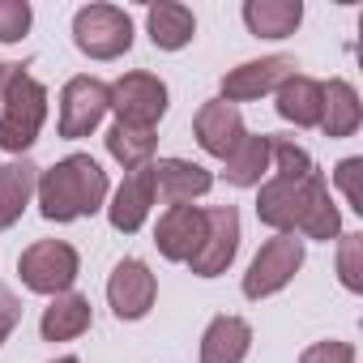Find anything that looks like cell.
Here are the masks:
<instances>
[{"mask_svg":"<svg viewBox=\"0 0 363 363\" xmlns=\"http://www.w3.org/2000/svg\"><path fill=\"white\" fill-rule=\"evenodd\" d=\"M193 133H197V145H201L206 154H214V158H227V154L248 137L240 107H235V103H223V99H210V103L197 107Z\"/></svg>","mask_w":363,"mask_h":363,"instance_id":"obj_14","label":"cell"},{"mask_svg":"<svg viewBox=\"0 0 363 363\" xmlns=\"http://www.w3.org/2000/svg\"><path fill=\"white\" fill-rule=\"evenodd\" d=\"M18 274H22V286L35 291V295H65L73 291L77 274H82V257L69 240H35L22 257H18Z\"/></svg>","mask_w":363,"mask_h":363,"instance_id":"obj_4","label":"cell"},{"mask_svg":"<svg viewBox=\"0 0 363 363\" xmlns=\"http://www.w3.org/2000/svg\"><path fill=\"white\" fill-rule=\"evenodd\" d=\"M337 278L350 295H363V235L359 231L337 235Z\"/></svg>","mask_w":363,"mask_h":363,"instance_id":"obj_26","label":"cell"},{"mask_svg":"<svg viewBox=\"0 0 363 363\" xmlns=\"http://www.w3.org/2000/svg\"><path fill=\"white\" fill-rule=\"evenodd\" d=\"M295 56H261L227 69L223 77V103H252L261 94H274L286 77H295Z\"/></svg>","mask_w":363,"mask_h":363,"instance_id":"obj_11","label":"cell"},{"mask_svg":"<svg viewBox=\"0 0 363 363\" xmlns=\"http://www.w3.org/2000/svg\"><path fill=\"white\" fill-rule=\"evenodd\" d=\"M107 154L124 167V171H137V167H150L154 162V150H158V128H137V124H111L107 128Z\"/></svg>","mask_w":363,"mask_h":363,"instance_id":"obj_24","label":"cell"},{"mask_svg":"<svg viewBox=\"0 0 363 363\" xmlns=\"http://www.w3.org/2000/svg\"><path fill=\"white\" fill-rule=\"evenodd\" d=\"M107 90H111V111H116V120H120V124H137V128H158V120L167 116V103H171L167 82L154 77V73H141V69L116 77Z\"/></svg>","mask_w":363,"mask_h":363,"instance_id":"obj_8","label":"cell"},{"mask_svg":"<svg viewBox=\"0 0 363 363\" xmlns=\"http://www.w3.org/2000/svg\"><path fill=\"white\" fill-rule=\"evenodd\" d=\"M107 171L90 154H65L48 171H39V214L48 223H77L86 214H99L107 206Z\"/></svg>","mask_w":363,"mask_h":363,"instance_id":"obj_1","label":"cell"},{"mask_svg":"<svg viewBox=\"0 0 363 363\" xmlns=\"http://www.w3.org/2000/svg\"><path fill=\"white\" fill-rule=\"evenodd\" d=\"M299 235H303V240H320V244H329V240H337V235H342V210H337V201H333L329 184H320V189H316V197L308 201L303 223H299Z\"/></svg>","mask_w":363,"mask_h":363,"instance_id":"obj_25","label":"cell"},{"mask_svg":"<svg viewBox=\"0 0 363 363\" xmlns=\"http://www.w3.org/2000/svg\"><path fill=\"white\" fill-rule=\"evenodd\" d=\"M18 320H22V299L13 295V286L0 282V346L9 342V333L18 329Z\"/></svg>","mask_w":363,"mask_h":363,"instance_id":"obj_30","label":"cell"},{"mask_svg":"<svg viewBox=\"0 0 363 363\" xmlns=\"http://www.w3.org/2000/svg\"><path fill=\"white\" fill-rule=\"evenodd\" d=\"M240 18L257 39H291L303 22V0H244Z\"/></svg>","mask_w":363,"mask_h":363,"instance_id":"obj_21","label":"cell"},{"mask_svg":"<svg viewBox=\"0 0 363 363\" xmlns=\"http://www.w3.org/2000/svg\"><path fill=\"white\" fill-rule=\"evenodd\" d=\"M303 269V240L299 235H274L257 248L248 274H244V299H269L278 291H286L295 282V274Z\"/></svg>","mask_w":363,"mask_h":363,"instance_id":"obj_6","label":"cell"},{"mask_svg":"<svg viewBox=\"0 0 363 363\" xmlns=\"http://www.w3.org/2000/svg\"><path fill=\"white\" fill-rule=\"evenodd\" d=\"M240 210L235 206H210L206 210V235L197 244V252L189 257V269L197 278H218L231 269L235 252H240Z\"/></svg>","mask_w":363,"mask_h":363,"instance_id":"obj_9","label":"cell"},{"mask_svg":"<svg viewBox=\"0 0 363 363\" xmlns=\"http://www.w3.org/2000/svg\"><path fill=\"white\" fill-rule=\"evenodd\" d=\"M320 99H325V86L308 73H295L274 90V111L295 128H316L320 124Z\"/></svg>","mask_w":363,"mask_h":363,"instance_id":"obj_20","label":"cell"},{"mask_svg":"<svg viewBox=\"0 0 363 363\" xmlns=\"http://www.w3.org/2000/svg\"><path fill=\"white\" fill-rule=\"evenodd\" d=\"M43 120H48V86L18 65V73L5 90V103H0V150L22 158L39 141Z\"/></svg>","mask_w":363,"mask_h":363,"instance_id":"obj_2","label":"cell"},{"mask_svg":"<svg viewBox=\"0 0 363 363\" xmlns=\"http://www.w3.org/2000/svg\"><path fill=\"white\" fill-rule=\"evenodd\" d=\"M13 73H18V65H9V60H0V103H5V90H9Z\"/></svg>","mask_w":363,"mask_h":363,"instance_id":"obj_31","label":"cell"},{"mask_svg":"<svg viewBox=\"0 0 363 363\" xmlns=\"http://www.w3.org/2000/svg\"><path fill=\"white\" fill-rule=\"evenodd\" d=\"M252 350V325L235 312H223L201 333V363H244Z\"/></svg>","mask_w":363,"mask_h":363,"instance_id":"obj_19","label":"cell"},{"mask_svg":"<svg viewBox=\"0 0 363 363\" xmlns=\"http://www.w3.org/2000/svg\"><path fill=\"white\" fill-rule=\"evenodd\" d=\"M73 43L90 60H120L133 48V18L120 5H82L73 13Z\"/></svg>","mask_w":363,"mask_h":363,"instance_id":"obj_5","label":"cell"},{"mask_svg":"<svg viewBox=\"0 0 363 363\" xmlns=\"http://www.w3.org/2000/svg\"><path fill=\"white\" fill-rule=\"evenodd\" d=\"M325 86V99H320V133L329 141H342V137H354L359 124H363V103H359V90L346 82V77H329L320 82Z\"/></svg>","mask_w":363,"mask_h":363,"instance_id":"obj_18","label":"cell"},{"mask_svg":"<svg viewBox=\"0 0 363 363\" xmlns=\"http://www.w3.org/2000/svg\"><path fill=\"white\" fill-rule=\"evenodd\" d=\"M90 325H94V308H90V299L77 295V291L56 295V299L43 308V316H39L43 342H73V337H82Z\"/></svg>","mask_w":363,"mask_h":363,"instance_id":"obj_22","label":"cell"},{"mask_svg":"<svg viewBox=\"0 0 363 363\" xmlns=\"http://www.w3.org/2000/svg\"><path fill=\"white\" fill-rule=\"evenodd\" d=\"M52 363H82L77 354H60V359H52Z\"/></svg>","mask_w":363,"mask_h":363,"instance_id":"obj_32","label":"cell"},{"mask_svg":"<svg viewBox=\"0 0 363 363\" xmlns=\"http://www.w3.org/2000/svg\"><path fill=\"white\" fill-rule=\"evenodd\" d=\"M201 235H206V210L201 206H167L158 214V227H154V248L171 265H189Z\"/></svg>","mask_w":363,"mask_h":363,"instance_id":"obj_13","label":"cell"},{"mask_svg":"<svg viewBox=\"0 0 363 363\" xmlns=\"http://www.w3.org/2000/svg\"><path fill=\"white\" fill-rule=\"evenodd\" d=\"M223 179L235 189H261L269 179V137L248 133L227 158H223Z\"/></svg>","mask_w":363,"mask_h":363,"instance_id":"obj_23","label":"cell"},{"mask_svg":"<svg viewBox=\"0 0 363 363\" xmlns=\"http://www.w3.org/2000/svg\"><path fill=\"white\" fill-rule=\"evenodd\" d=\"M210 189H214V175L193 158H158L154 162V193L167 206H193Z\"/></svg>","mask_w":363,"mask_h":363,"instance_id":"obj_15","label":"cell"},{"mask_svg":"<svg viewBox=\"0 0 363 363\" xmlns=\"http://www.w3.org/2000/svg\"><path fill=\"white\" fill-rule=\"evenodd\" d=\"M158 299V278L141 257H124L116 261L111 278H107V303L120 320H145L150 308Z\"/></svg>","mask_w":363,"mask_h":363,"instance_id":"obj_10","label":"cell"},{"mask_svg":"<svg viewBox=\"0 0 363 363\" xmlns=\"http://www.w3.org/2000/svg\"><path fill=\"white\" fill-rule=\"evenodd\" d=\"M299 363H354V346L342 342V337H325V342H312Z\"/></svg>","mask_w":363,"mask_h":363,"instance_id":"obj_29","label":"cell"},{"mask_svg":"<svg viewBox=\"0 0 363 363\" xmlns=\"http://www.w3.org/2000/svg\"><path fill=\"white\" fill-rule=\"evenodd\" d=\"M145 35L158 52H184L197 39V13L179 0H158L145 9Z\"/></svg>","mask_w":363,"mask_h":363,"instance_id":"obj_16","label":"cell"},{"mask_svg":"<svg viewBox=\"0 0 363 363\" xmlns=\"http://www.w3.org/2000/svg\"><path fill=\"white\" fill-rule=\"evenodd\" d=\"M107 111H111V90H107V82H99V77H90V73H77V77H69V82L60 86L56 133H60L65 141H82V137H90V133L103 124Z\"/></svg>","mask_w":363,"mask_h":363,"instance_id":"obj_7","label":"cell"},{"mask_svg":"<svg viewBox=\"0 0 363 363\" xmlns=\"http://www.w3.org/2000/svg\"><path fill=\"white\" fill-rule=\"evenodd\" d=\"M333 184L342 189L346 206H350L354 214H363V158H359V154H354V158H342V162L333 167Z\"/></svg>","mask_w":363,"mask_h":363,"instance_id":"obj_28","label":"cell"},{"mask_svg":"<svg viewBox=\"0 0 363 363\" xmlns=\"http://www.w3.org/2000/svg\"><path fill=\"white\" fill-rule=\"evenodd\" d=\"M325 184V175H269L257 189V218L274 231V235H299L303 210L316 197V189Z\"/></svg>","mask_w":363,"mask_h":363,"instance_id":"obj_3","label":"cell"},{"mask_svg":"<svg viewBox=\"0 0 363 363\" xmlns=\"http://www.w3.org/2000/svg\"><path fill=\"white\" fill-rule=\"evenodd\" d=\"M35 9L30 0H0V43H22L30 35Z\"/></svg>","mask_w":363,"mask_h":363,"instance_id":"obj_27","label":"cell"},{"mask_svg":"<svg viewBox=\"0 0 363 363\" xmlns=\"http://www.w3.org/2000/svg\"><path fill=\"white\" fill-rule=\"evenodd\" d=\"M154 197H158V193H154V162L128 171V175L120 179V189L111 193V201L103 206L111 231H120V235H137V231L145 227L150 210H154Z\"/></svg>","mask_w":363,"mask_h":363,"instance_id":"obj_12","label":"cell"},{"mask_svg":"<svg viewBox=\"0 0 363 363\" xmlns=\"http://www.w3.org/2000/svg\"><path fill=\"white\" fill-rule=\"evenodd\" d=\"M39 171L26 154L22 158H9L5 167H0V231H9L22 223L26 206L35 201V189H39Z\"/></svg>","mask_w":363,"mask_h":363,"instance_id":"obj_17","label":"cell"}]
</instances>
